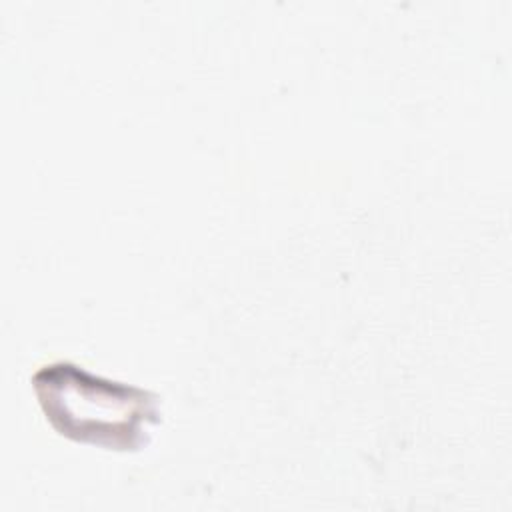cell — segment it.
I'll list each match as a JSON object with an SVG mask.
<instances>
[{"instance_id": "1", "label": "cell", "mask_w": 512, "mask_h": 512, "mask_svg": "<svg viewBox=\"0 0 512 512\" xmlns=\"http://www.w3.org/2000/svg\"><path fill=\"white\" fill-rule=\"evenodd\" d=\"M32 384L58 434L106 450L144 448L150 426L162 418L158 394L102 378L68 360L42 366Z\"/></svg>"}]
</instances>
